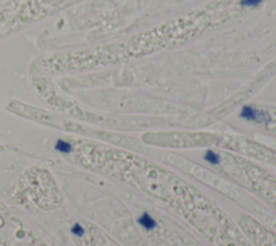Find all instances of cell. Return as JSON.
Wrapping results in <instances>:
<instances>
[{
	"mask_svg": "<svg viewBox=\"0 0 276 246\" xmlns=\"http://www.w3.org/2000/svg\"><path fill=\"white\" fill-rule=\"evenodd\" d=\"M72 233L74 235H78V236H82V235L84 234V229L82 228L79 223H76L74 226L72 227Z\"/></svg>",
	"mask_w": 276,
	"mask_h": 246,
	"instance_id": "8992f818",
	"label": "cell"
},
{
	"mask_svg": "<svg viewBox=\"0 0 276 246\" xmlns=\"http://www.w3.org/2000/svg\"><path fill=\"white\" fill-rule=\"evenodd\" d=\"M240 118L245 119L248 121H256V122H268L271 121V117L266 112L258 110L250 106L243 107L240 111Z\"/></svg>",
	"mask_w": 276,
	"mask_h": 246,
	"instance_id": "6da1fadb",
	"label": "cell"
},
{
	"mask_svg": "<svg viewBox=\"0 0 276 246\" xmlns=\"http://www.w3.org/2000/svg\"><path fill=\"white\" fill-rule=\"evenodd\" d=\"M142 226L146 230H152L156 227V221L154 219V217L148 213H144L140 219H138Z\"/></svg>",
	"mask_w": 276,
	"mask_h": 246,
	"instance_id": "7a4b0ae2",
	"label": "cell"
},
{
	"mask_svg": "<svg viewBox=\"0 0 276 246\" xmlns=\"http://www.w3.org/2000/svg\"><path fill=\"white\" fill-rule=\"evenodd\" d=\"M204 159L207 161V162L212 164V165H217L219 162H220V157H219V154L216 153V152H214L212 150H208L206 153H205V156H204Z\"/></svg>",
	"mask_w": 276,
	"mask_h": 246,
	"instance_id": "3957f363",
	"label": "cell"
},
{
	"mask_svg": "<svg viewBox=\"0 0 276 246\" xmlns=\"http://www.w3.org/2000/svg\"><path fill=\"white\" fill-rule=\"evenodd\" d=\"M55 148H56L60 152L68 153V152L72 151V146L69 143H67V142H64V140H58V142L56 143V146H55Z\"/></svg>",
	"mask_w": 276,
	"mask_h": 246,
	"instance_id": "277c9868",
	"label": "cell"
},
{
	"mask_svg": "<svg viewBox=\"0 0 276 246\" xmlns=\"http://www.w3.org/2000/svg\"><path fill=\"white\" fill-rule=\"evenodd\" d=\"M262 3H264V0H240V6L256 8V7H259Z\"/></svg>",
	"mask_w": 276,
	"mask_h": 246,
	"instance_id": "5b68a950",
	"label": "cell"
}]
</instances>
